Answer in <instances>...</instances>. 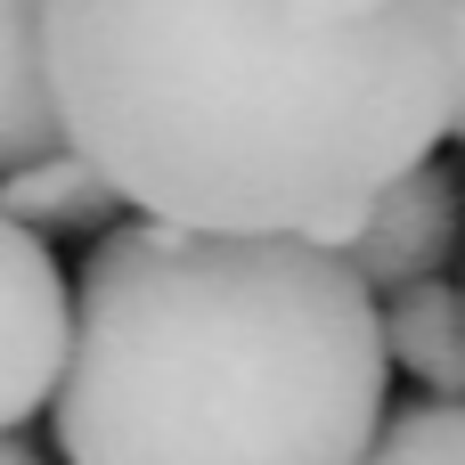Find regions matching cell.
Returning <instances> with one entry per match:
<instances>
[{"mask_svg":"<svg viewBox=\"0 0 465 465\" xmlns=\"http://www.w3.org/2000/svg\"><path fill=\"white\" fill-rule=\"evenodd\" d=\"M65 147L180 229L351 245L458 114L450 0H49Z\"/></svg>","mask_w":465,"mask_h":465,"instance_id":"1","label":"cell"},{"mask_svg":"<svg viewBox=\"0 0 465 465\" xmlns=\"http://www.w3.org/2000/svg\"><path fill=\"white\" fill-rule=\"evenodd\" d=\"M384 302L343 245L114 221L74 278L49 401L65 465H368Z\"/></svg>","mask_w":465,"mask_h":465,"instance_id":"2","label":"cell"},{"mask_svg":"<svg viewBox=\"0 0 465 465\" xmlns=\"http://www.w3.org/2000/svg\"><path fill=\"white\" fill-rule=\"evenodd\" d=\"M65 360H74V294H65V270H57L49 237H33L0 204V441L57 401Z\"/></svg>","mask_w":465,"mask_h":465,"instance_id":"3","label":"cell"},{"mask_svg":"<svg viewBox=\"0 0 465 465\" xmlns=\"http://www.w3.org/2000/svg\"><path fill=\"white\" fill-rule=\"evenodd\" d=\"M458 237H465V188H458V172H450V163H417L401 188H384V204L368 213V229H360L343 253H351V270L368 278V294L392 302V294L441 278L450 253H458Z\"/></svg>","mask_w":465,"mask_h":465,"instance_id":"4","label":"cell"},{"mask_svg":"<svg viewBox=\"0 0 465 465\" xmlns=\"http://www.w3.org/2000/svg\"><path fill=\"white\" fill-rule=\"evenodd\" d=\"M65 147L49 82V0H0V180Z\"/></svg>","mask_w":465,"mask_h":465,"instance_id":"5","label":"cell"},{"mask_svg":"<svg viewBox=\"0 0 465 465\" xmlns=\"http://www.w3.org/2000/svg\"><path fill=\"white\" fill-rule=\"evenodd\" d=\"M384 343L417 384H433V401H465V294L450 278H425V286L392 294L384 302Z\"/></svg>","mask_w":465,"mask_h":465,"instance_id":"6","label":"cell"},{"mask_svg":"<svg viewBox=\"0 0 465 465\" xmlns=\"http://www.w3.org/2000/svg\"><path fill=\"white\" fill-rule=\"evenodd\" d=\"M0 204H8V221H25L33 237L106 229V221L123 213V196L106 188V172H98V163H82L74 147L41 155V163H16V172L0 180Z\"/></svg>","mask_w":465,"mask_h":465,"instance_id":"7","label":"cell"},{"mask_svg":"<svg viewBox=\"0 0 465 465\" xmlns=\"http://www.w3.org/2000/svg\"><path fill=\"white\" fill-rule=\"evenodd\" d=\"M368 465H465V401H425L384 417Z\"/></svg>","mask_w":465,"mask_h":465,"instance_id":"8","label":"cell"},{"mask_svg":"<svg viewBox=\"0 0 465 465\" xmlns=\"http://www.w3.org/2000/svg\"><path fill=\"white\" fill-rule=\"evenodd\" d=\"M450 41H458V114H450V139H465V0H450Z\"/></svg>","mask_w":465,"mask_h":465,"instance_id":"9","label":"cell"},{"mask_svg":"<svg viewBox=\"0 0 465 465\" xmlns=\"http://www.w3.org/2000/svg\"><path fill=\"white\" fill-rule=\"evenodd\" d=\"M0 465H41V450H25V441L8 433V441H0Z\"/></svg>","mask_w":465,"mask_h":465,"instance_id":"10","label":"cell"}]
</instances>
